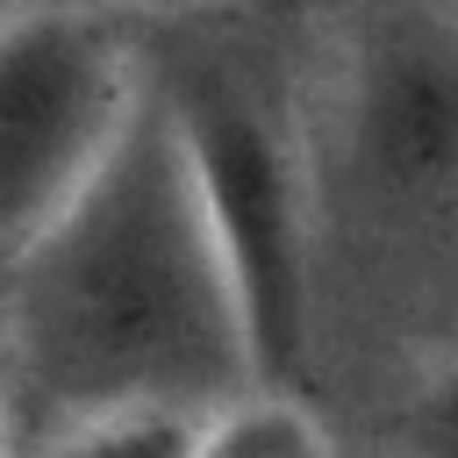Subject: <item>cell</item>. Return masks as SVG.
<instances>
[{
    "mask_svg": "<svg viewBox=\"0 0 458 458\" xmlns=\"http://www.w3.org/2000/svg\"><path fill=\"white\" fill-rule=\"evenodd\" d=\"M186 458H344V451H336L329 422L308 401H293L279 386H258V394L229 401L222 415L193 422Z\"/></svg>",
    "mask_w": 458,
    "mask_h": 458,
    "instance_id": "4",
    "label": "cell"
},
{
    "mask_svg": "<svg viewBox=\"0 0 458 458\" xmlns=\"http://www.w3.org/2000/svg\"><path fill=\"white\" fill-rule=\"evenodd\" d=\"M186 444H193V422H107L50 444L43 458H186Z\"/></svg>",
    "mask_w": 458,
    "mask_h": 458,
    "instance_id": "6",
    "label": "cell"
},
{
    "mask_svg": "<svg viewBox=\"0 0 458 458\" xmlns=\"http://www.w3.org/2000/svg\"><path fill=\"white\" fill-rule=\"evenodd\" d=\"M301 336L286 394L344 444L458 365V7L286 14Z\"/></svg>",
    "mask_w": 458,
    "mask_h": 458,
    "instance_id": "1",
    "label": "cell"
},
{
    "mask_svg": "<svg viewBox=\"0 0 458 458\" xmlns=\"http://www.w3.org/2000/svg\"><path fill=\"white\" fill-rule=\"evenodd\" d=\"M336 451L344 458H458V365L415 379L365 429H351Z\"/></svg>",
    "mask_w": 458,
    "mask_h": 458,
    "instance_id": "5",
    "label": "cell"
},
{
    "mask_svg": "<svg viewBox=\"0 0 458 458\" xmlns=\"http://www.w3.org/2000/svg\"><path fill=\"white\" fill-rule=\"evenodd\" d=\"M7 458L107 422H208L258 394V344L165 100H143L93 186L0 265Z\"/></svg>",
    "mask_w": 458,
    "mask_h": 458,
    "instance_id": "2",
    "label": "cell"
},
{
    "mask_svg": "<svg viewBox=\"0 0 458 458\" xmlns=\"http://www.w3.org/2000/svg\"><path fill=\"white\" fill-rule=\"evenodd\" d=\"M136 100V7H0V265L93 186Z\"/></svg>",
    "mask_w": 458,
    "mask_h": 458,
    "instance_id": "3",
    "label": "cell"
},
{
    "mask_svg": "<svg viewBox=\"0 0 458 458\" xmlns=\"http://www.w3.org/2000/svg\"><path fill=\"white\" fill-rule=\"evenodd\" d=\"M0 458H7V293H0Z\"/></svg>",
    "mask_w": 458,
    "mask_h": 458,
    "instance_id": "7",
    "label": "cell"
}]
</instances>
